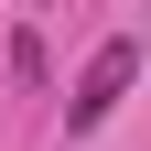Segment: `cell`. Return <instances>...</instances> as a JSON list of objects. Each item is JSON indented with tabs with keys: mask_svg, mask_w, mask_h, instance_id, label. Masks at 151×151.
I'll list each match as a JSON object with an SVG mask.
<instances>
[{
	"mask_svg": "<svg viewBox=\"0 0 151 151\" xmlns=\"http://www.w3.org/2000/svg\"><path fill=\"white\" fill-rule=\"evenodd\" d=\"M129 76H140V43H129V32H108V43L86 54V76H76V97H65V129H97L108 108L129 97Z\"/></svg>",
	"mask_w": 151,
	"mask_h": 151,
	"instance_id": "obj_1",
	"label": "cell"
}]
</instances>
